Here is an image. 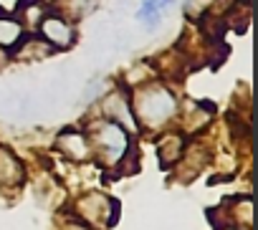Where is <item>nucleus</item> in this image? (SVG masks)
Instances as JSON below:
<instances>
[{
  "label": "nucleus",
  "instance_id": "3",
  "mask_svg": "<svg viewBox=\"0 0 258 230\" xmlns=\"http://www.w3.org/2000/svg\"><path fill=\"white\" fill-rule=\"evenodd\" d=\"M36 36L43 38L53 51H69L76 43V28L71 21H66L58 11H46L41 23L36 26Z\"/></svg>",
  "mask_w": 258,
  "mask_h": 230
},
{
  "label": "nucleus",
  "instance_id": "9",
  "mask_svg": "<svg viewBox=\"0 0 258 230\" xmlns=\"http://www.w3.org/2000/svg\"><path fill=\"white\" fill-rule=\"evenodd\" d=\"M99 3H101V0H61V6H58L56 11H58L66 21L81 23V21H86L89 16L96 13Z\"/></svg>",
  "mask_w": 258,
  "mask_h": 230
},
{
  "label": "nucleus",
  "instance_id": "11",
  "mask_svg": "<svg viewBox=\"0 0 258 230\" xmlns=\"http://www.w3.org/2000/svg\"><path fill=\"white\" fill-rule=\"evenodd\" d=\"M46 11L48 8L41 3V0H21L18 8H16V18L23 23L26 31H33L41 23V18L46 16Z\"/></svg>",
  "mask_w": 258,
  "mask_h": 230
},
{
  "label": "nucleus",
  "instance_id": "13",
  "mask_svg": "<svg viewBox=\"0 0 258 230\" xmlns=\"http://www.w3.org/2000/svg\"><path fill=\"white\" fill-rule=\"evenodd\" d=\"M99 96H104V79H101V76H94V79L89 81L86 91H84V101L89 104V101H94V99H99Z\"/></svg>",
  "mask_w": 258,
  "mask_h": 230
},
{
  "label": "nucleus",
  "instance_id": "12",
  "mask_svg": "<svg viewBox=\"0 0 258 230\" xmlns=\"http://www.w3.org/2000/svg\"><path fill=\"white\" fill-rule=\"evenodd\" d=\"M215 3H218V0H182V11L190 18H198L200 21V18H205V16L213 13Z\"/></svg>",
  "mask_w": 258,
  "mask_h": 230
},
{
  "label": "nucleus",
  "instance_id": "16",
  "mask_svg": "<svg viewBox=\"0 0 258 230\" xmlns=\"http://www.w3.org/2000/svg\"><path fill=\"white\" fill-rule=\"evenodd\" d=\"M220 230H243V227H240V225H230V227H220ZM245 230H248V227H245Z\"/></svg>",
  "mask_w": 258,
  "mask_h": 230
},
{
  "label": "nucleus",
  "instance_id": "17",
  "mask_svg": "<svg viewBox=\"0 0 258 230\" xmlns=\"http://www.w3.org/2000/svg\"><path fill=\"white\" fill-rule=\"evenodd\" d=\"M71 230H86V227H71Z\"/></svg>",
  "mask_w": 258,
  "mask_h": 230
},
{
  "label": "nucleus",
  "instance_id": "4",
  "mask_svg": "<svg viewBox=\"0 0 258 230\" xmlns=\"http://www.w3.org/2000/svg\"><path fill=\"white\" fill-rule=\"evenodd\" d=\"M76 210L89 222H101L104 227H114L119 222V200L104 195V192H89L76 200Z\"/></svg>",
  "mask_w": 258,
  "mask_h": 230
},
{
  "label": "nucleus",
  "instance_id": "6",
  "mask_svg": "<svg viewBox=\"0 0 258 230\" xmlns=\"http://www.w3.org/2000/svg\"><path fill=\"white\" fill-rule=\"evenodd\" d=\"M56 149H58L63 157L74 160V162H86V160L94 157L86 132H81V129H71V127L56 134Z\"/></svg>",
  "mask_w": 258,
  "mask_h": 230
},
{
  "label": "nucleus",
  "instance_id": "7",
  "mask_svg": "<svg viewBox=\"0 0 258 230\" xmlns=\"http://www.w3.org/2000/svg\"><path fill=\"white\" fill-rule=\"evenodd\" d=\"M182 152H185V137L182 134L167 132V134L160 137V142H157V157H160V165L165 170H170L182 157Z\"/></svg>",
  "mask_w": 258,
  "mask_h": 230
},
{
  "label": "nucleus",
  "instance_id": "14",
  "mask_svg": "<svg viewBox=\"0 0 258 230\" xmlns=\"http://www.w3.org/2000/svg\"><path fill=\"white\" fill-rule=\"evenodd\" d=\"M140 6H145V8H150V11H155V13H167V11H172L175 8V0H142Z\"/></svg>",
  "mask_w": 258,
  "mask_h": 230
},
{
  "label": "nucleus",
  "instance_id": "8",
  "mask_svg": "<svg viewBox=\"0 0 258 230\" xmlns=\"http://www.w3.org/2000/svg\"><path fill=\"white\" fill-rule=\"evenodd\" d=\"M26 177V170L21 165V160L6 149V147H0V185H8V187H18Z\"/></svg>",
  "mask_w": 258,
  "mask_h": 230
},
{
  "label": "nucleus",
  "instance_id": "2",
  "mask_svg": "<svg viewBox=\"0 0 258 230\" xmlns=\"http://www.w3.org/2000/svg\"><path fill=\"white\" fill-rule=\"evenodd\" d=\"M86 137H89L91 152L106 167H116L124 160V155L132 149V137H129V132L121 124H116V122H111L106 117L99 119L91 127V132H86Z\"/></svg>",
  "mask_w": 258,
  "mask_h": 230
},
{
  "label": "nucleus",
  "instance_id": "10",
  "mask_svg": "<svg viewBox=\"0 0 258 230\" xmlns=\"http://www.w3.org/2000/svg\"><path fill=\"white\" fill-rule=\"evenodd\" d=\"M23 36H26V28L16 16H11V13L0 16V46L8 48V53H11V48H16L21 43Z\"/></svg>",
  "mask_w": 258,
  "mask_h": 230
},
{
  "label": "nucleus",
  "instance_id": "15",
  "mask_svg": "<svg viewBox=\"0 0 258 230\" xmlns=\"http://www.w3.org/2000/svg\"><path fill=\"white\" fill-rule=\"evenodd\" d=\"M11 61V53H8V48H3L0 46V68H6V63Z\"/></svg>",
  "mask_w": 258,
  "mask_h": 230
},
{
  "label": "nucleus",
  "instance_id": "5",
  "mask_svg": "<svg viewBox=\"0 0 258 230\" xmlns=\"http://www.w3.org/2000/svg\"><path fill=\"white\" fill-rule=\"evenodd\" d=\"M129 91L132 89H114V91H106L104 94V101H101V111L104 117L121 124L126 132L132 129H140L137 119H135V111H132V101H129Z\"/></svg>",
  "mask_w": 258,
  "mask_h": 230
},
{
  "label": "nucleus",
  "instance_id": "1",
  "mask_svg": "<svg viewBox=\"0 0 258 230\" xmlns=\"http://www.w3.org/2000/svg\"><path fill=\"white\" fill-rule=\"evenodd\" d=\"M129 101H132L137 124L142 129H155V132L167 127L180 111L177 94L155 79H150V81H145L137 89L129 91Z\"/></svg>",
  "mask_w": 258,
  "mask_h": 230
}]
</instances>
